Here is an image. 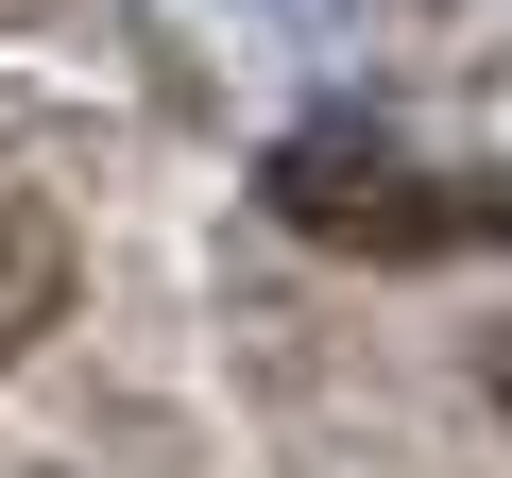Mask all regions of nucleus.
Listing matches in <instances>:
<instances>
[{"mask_svg": "<svg viewBox=\"0 0 512 478\" xmlns=\"http://www.w3.org/2000/svg\"><path fill=\"white\" fill-rule=\"evenodd\" d=\"M274 222H308L325 257L427 274V257H461V239H512V188H444V171H410L376 120H308V137L274 154Z\"/></svg>", "mask_w": 512, "mask_h": 478, "instance_id": "obj_1", "label": "nucleus"}, {"mask_svg": "<svg viewBox=\"0 0 512 478\" xmlns=\"http://www.w3.org/2000/svg\"><path fill=\"white\" fill-rule=\"evenodd\" d=\"M52 325H69V222L0 205V376H18V359H35Z\"/></svg>", "mask_w": 512, "mask_h": 478, "instance_id": "obj_2", "label": "nucleus"}, {"mask_svg": "<svg viewBox=\"0 0 512 478\" xmlns=\"http://www.w3.org/2000/svg\"><path fill=\"white\" fill-rule=\"evenodd\" d=\"M478 410H495V444H512V325L478 342Z\"/></svg>", "mask_w": 512, "mask_h": 478, "instance_id": "obj_3", "label": "nucleus"}]
</instances>
